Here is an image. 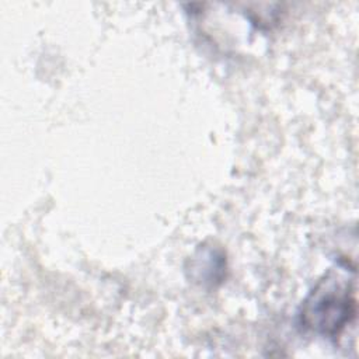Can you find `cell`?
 <instances>
[{"label":"cell","instance_id":"1","mask_svg":"<svg viewBox=\"0 0 359 359\" xmlns=\"http://www.w3.org/2000/svg\"><path fill=\"white\" fill-rule=\"evenodd\" d=\"M356 317L353 269L345 265L331 268L303 300L300 324L321 337L335 338Z\"/></svg>","mask_w":359,"mask_h":359},{"label":"cell","instance_id":"2","mask_svg":"<svg viewBox=\"0 0 359 359\" xmlns=\"http://www.w3.org/2000/svg\"><path fill=\"white\" fill-rule=\"evenodd\" d=\"M226 255L213 244L199 245L187 265L189 279L205 287L220 285L226 278Z\"/></svg>","mask_w":359,"mask_h":359}]
</instances>
